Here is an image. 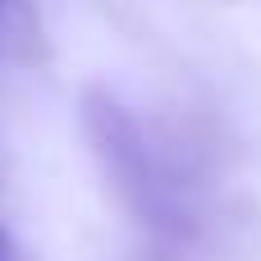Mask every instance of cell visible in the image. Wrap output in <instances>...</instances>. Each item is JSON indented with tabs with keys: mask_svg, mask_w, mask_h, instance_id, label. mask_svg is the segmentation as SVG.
<instances>
[{
	"mask_svg": "<svg viewBox=\"0 0 261 261\" xmlns=\"http://www.w3.org/2000/svg\"><path fill=\"white\" fill-rule=\"evenodd\" d=\"M83 133L92 142V156L101 165V174L110 179L115 197L147 225L161 234L184 229V197L179 184L170 179V170L161 165L156 147L147 142L142 124L101 87H92L83 96Z\"/></svg>",
	"mask_w": 261,
	"mask_h": 261,
	"instance_id": "obj_1",
	"label": "cell"
},
{
	"mask_svg": "<svg viewBox=\"0 0 261 261\" xmlns=\"http://www.w3.org/2000/svg\"><path fill=\"white\" fill-rule=\"evenodd\" d=\"M0 55L14 64H46V32L37 0H0Z\"/></svg>",
	"mask_w": 261,
	"mask_h": 261,
	"instance_id": "obj_2",
	"label": "cell"
},
{
	"mask_svg": "<svg viewBox=\"0 0 261 261\" xmlns=\"http://www.w3.org/2000/svg\"><path fill=\"white\" fill-rule=\"evenodd\" d=\"M0 261H23V252H18V243L9 239V229H0Z\"/></svg>",
	"mask_w": 261,
	"mask_h": 261,
	"instance_id": "obj_3",
	"label": "cell"
}]
</instances>
